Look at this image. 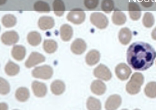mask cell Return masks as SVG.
<instances>
[{"label": "cell", "mask_w": 156, "mask_h": 110, "mask_svg": "<svg viewBox=\"0 0 156 110\" xmlns=\"http://www.w3.org/2000/svg\"><path fill=\"white\" fill-rule=\"evenodd\" d=\"M156 57L154 48L147 43L138 42L133 43L127 51V60L134 69L144 71L151 67Z\"/></svg>", "instance_id": "6da1fadb"}, {"label": "cell", "mask_w": 156, "mask_h": 110, "mask_svg": "<svg viewBox=\"0 0 156 110\" xmlns=\"http://www.w3.org/2000/svg\"><path fill=\"white\" fill-rule=\"evenodd\" d=\"M144 77L140 73H135L131 77L126 86L127 91L131 94H135L139 92L141 86L144 82Z\"/></svg>", "instance_id": "7a4b0ae2"}, {"label": "cell", "mask_w": 156, "mask_h": 110, "mask_svg": "<svg viewBox=\"0 0 156 110\" xmlns=\"http://www.w3.org/2000/svg\"><path fill=\"white\" fill-rule=\"evenodd\" d=\"M53 74L52 68L48 65L36 67L32 72V75L34 77L44 79H50Z\"/></svg>", "instance_id": "3957f363"}, {"label": "cell", "mask_w": 156, "mask_h": 110, "mask_svg": "<svg viewBox=\"0 0 156 110\" xmlns=\"http://www.w3.org/2000/svg\"><path fill=\"white\" fill-rule=\"evenodd\" d=\"M91 23L100 29L105 28L108 26V21L106 16L100 12L92 13L90 16Z\"/></svg>", "instance_id": "277c9868"}, {"label": "cell", "mask_w": 156, "mask_h": 110, "mask_svg": "<svg viewBox=\"0 0 156 110\" xmlns=\"http://www.w3.org/2000/svg\"><path fill=\"white\" fill-rule=\"evenodd\" d=\"M85 17V13L83 10L77 9L71 11L68 14L66 18L67 20L71 23L79 24L84 21Z\"/></svg>", "instance_id": "5b68a950"}, {"label": "cell", "mask_w": 156, "mask_h": 110, "mask_svg": "<svg viewBox=\"0 0 156 110\" xmlns=\"http://www.w3.org/2000/svg\"><path fill=\"white\" fill-rule=\"evenodd\" d=\"M45 61V57L42 54L36 52H32L25 63V66L30 68Z\"/></svg>", "instance_id": "8992f818"}, {"label": "cell", "mask_w": 156, "mask_h": 110, "mask_svg": "<svg viewBox=\"0 0 156 110\" xmlns=\"http://www.w3.org/2000/svg\"><path fill=\"white\" fill-rule=\"evenodd\" d=\"M2 41L7 45H13L17 43L19 39V35L16 32L12 31L4 33L1 37Z\"/></svg>", "instance_id": "52a82bcc"}, {"label": "cell", "mask_w": 156, "mask_h": 110, "mask_svg": "<svg viewBox=\"0 0 156 110\" xmlns=\"http://www.w3.org/2000/svg\"><path fill=\"white\" fill-rule=\"evenodd\" d=\"M94 74L96 77L105 80H109L112 76L109 69L103 64L99 65L94 69Z\"/></svg>", "instance_id": "ba28073f"}, {"label": "cell", "mask_w": 156, "mask_h": 110, "mask_svg": "<svg viewBox=\"0 0 156 110\" xmlns=\"http://www.w3.org/2000/svg\"><path fill=\"white\" fill-rule=\"evenodd\" d=\"M115 71L117 76L122 80L127 79L131 72L130 68L123 63L118 65L115 68Z\"/></svg>", "instance_id": "9c48e42d"}, {"label": "cell", "mask_w": 156, "mask_h": 110, "mask_svg": "<svg viewBox=\"0 0 156 110\" xmlns=\"http://www.w3.org/2000/svg\"><path fill=\"white\" fill-rule=\"evenodd\" d=\"M32 88L35 95L38 97H43L45 96L47 91L46 85L41 82L35 81L31 85Z\"/></svg>", "instance_id": "30bf717a"}, {"label": "cell", "mask_w": 156, "mask_h": 110, "mask_svg": "<svg viewBox=\"0 0 156 110\" xmlns=\"http://www.w3.org/2000/svg\"><path fill=\"white\" fill-rule=\"evenodd\" d=\"M86 44L84 41L81 38L75 39L72 43L71 50L74 54H80L86 50Z\"/></svg>", "instance_id": "8fae6325"}, {"label": "cell", "mask_w": 156, "mask_h": 110, "mask_svg": "<svg viewBox=\"0 0 156 110\" xmlns=\"http://www.w3.org/2000/svg\"><path fill=\"white\" fill-rule=\"evenodd\" d=\"M121 102V99L119 96L117 95H112L107 100L105 107L107 110H115L119 107Z\"/></svg>", "instance_id": "7c38bea8"}, {"label": "cell", "mask_w": 156, "mask_h": 110, "mask_svg": "<svg viewBox=\"0 0 156 110\" xmlns=\"http://www.w3.org/2000/svg\"><path fill=\"white\" fill-rule=\"evenodd\" d=\"M38 24L40 29L43 30H46L52 28L55 25V22L52 17L44 16L39 18Z\"/></svg>", "instance_id": "4fadbf2b"}, {"label": "cell", "mask_w": 156, "mask_h": 110, "mask_svg": "<svg viewBox=\"0 0 156 110\" xmlns=\"http://www.w3.org/2000/svg\"><path fill=\"white\" fill-rule=\"evenodd\" d=\"M73 31L72 27L68 24H64L60 28V34L61 39L64 41H69L71 38Z\"/></svg>", "instance_id": "5bb4252c"}, {"label": "cell", "mask_w": 156, "mask_h": 110, "mask_svg": "<svg viewBox=\"0 0 156 110\" xmlns=\"http://www.w3.org/2000/svg\"><path fill=\"white\" fill-rule=\"evenodd\" d=\"M11 54L14 58L16 60L20 61L25 57L26 49L24 47L22 46H15L12 49Z\"/></svg>", "instance_id": "9a60e30c"}, {"label": "cell", "mask_w": 156, "mask_h": 110, "mask_svg": "<svg viewBox=\"0 0 156 110\" xmlns=\"http://www.w3.org/2000/svg\"><path fill=\"white\" fill-rule=\"evenodd\" d=\"M50 88L51 91L53 94L55 95H59L64 92L65 86L62 81L57 80L52 82Z\"/></svg>", "instance_id": "2e32d148"}, {"label": "cell", "mask_w": 156, "mask_h": 110, "mask_svg": "<svg viewBox=\"0 0 156 110\" xmlns=\"http://www.w3.org/2000/svg\"><path fill=\"white\" fill-rule=\"evenodd\" d=\"M131 32L130 30L127 28H122L119 33V38L120 42L123 45L128 44L131 38Z\"/></svg>", "instance_id": "e0dca14e"}, {"label": "cell", "mask_w": 156, "mask_h": 110, "mask_svg": "<svg viewBox=\"0 0 156 110\" xmlns=\"http://www.w3.org/2000/svg\"><path fill=\"white\" fill-rule=\"evenodd\" d=\"M100 58V54L99 52L96 50H92L87 54L86 61L87 64L92 65L97 63L99 61Z\"/></svg>", "instance_id": "ac0fdd59"}, {"label": "cell", "mask_w": 156, "mask_h": 110, "mask_svg": "<svg viewBox=\"0 0 156 110\" xmlns=\"http://www.w3.org/2000/svg\"><path fill=\"white\" fill-rule=\"evenodd\" d=\"M92 92L97 95H101L105 91L106 87L105 84L101 81L96 80L92 83L91 86Z\"/></svg>", "instance_id": "d6986e66"}, {"label": "cell", "mask_w": 156, "mask_h": 110, "mask_svg": "<svg viewBox=\"0 0 156 110\" xmlns=\"http://www.w3.org/2000/svg\"><path fill=\"white\" fill-rule=\"evenodd\" d=\"M54 13L57 16H62L64 13L65 6L62 0H54L52 3Z\"/></svg>", "instance_id": "ffe728a7"}, {"label": "cell", "mask_w": 156, "mask_h": 110, "mask_svg": "<svg viewBox=\"0 0 156 110\" xmlns=\"http://www.w3.org/2000/svg\"><path fill=\"white\" fill-rule=\"evenodd\" d=\"M113 23L118 25L124 24L126 20V17L125 14L119 10H115L112 16Z\"/></svg>", "instance_id": "44dd1931"}, {"label": "cell", "mask_w": 156, "mask_h": 110, "mask_svg": "<svg viewBox=\"0 0 156 110\" xmlns=\"http://www.w3.org/2000/svg\"><path fill=\"white\" fill-rule=\"evenodd\" d=\"M29 91L28 89L26 87H20L16 91L15 97L20 101H25L29 98Z\"/></svg>", "instance_id": "7402d4cb"}, {"label": "cell", "mask_w": 156, "mask_h": 110, "mask_svg": "<svg viewBox=\"0 0 156 110\" xmlns=\"http://www.w3.org/2000/svg\"><path fill=\"white\" fill-rule=\"evenodd\" d=\"M27 40L28 43L32 46H36L40 44L41 38L40 33L37 31L30 32L27 36Z\"/></svg>", "instance_id": "603a6c76"}, {"label": "cell", "mask_w": 156, "mask_h": 110, "mask_svg": "<svg viewBox=\"0 0 156 110\" xmlns=\"http://www.w3.org/2000/svg\"><path fill=\"white\" fill-rule=\"evenodd\" d=\"M43 47L44 51L47 53H51L56 50L58 45L56 42L52 39H47L44 41Z\"/></svg>", "instance_id": "cb8c5ba5"}, {"label": "cell", "mask_w": 156, "mask_h": 110, "mask_svg": "<svg viewBox=\"0 0 156 110\" xmlns=\"http://www.w3.org/2000/svg\"><path fill=\"white\" fill-rule=\"evenodd\" d=\"M5 70L7 75L11 76H14L19 73L20 67L17 64L9 61L5 65Z\"/></svg>", "instance_id": "d4e9b609"}, {"label": "cell", "mask_w": 156, "mask_h": 110, "mask_svg": "<svg viewBox=\"0 0 156 110\" xmlns=\"http://www.w3.org/2000/svg\"><path fill=\"white\" fill-rule=\"evenodd\" d=\"M34 8L35 11L40 13H49L50 11L49 5L45 2L41 1L35 2Z\"/></svg>", "instance_id": "484cf974"}, {"label": "cell", "mask_w": 156, "mask_h": 110, "mask_svg": "<svg viewBox=\"0 0 156 110\" xmlns=\"http://www.w3.org/2000/svg\"><path fill=\"white\" fill-rule=\"evenodd\" d=\"M2 23L4 26L9 28L13 27L16 23V19L13 15H5L2 18Z\"/></svg>", "instance_id": "4316f807"}, {"label": "cell", "mask_w": 156, "mask_h": 110, "mask_svg": "<svg viewBox=\"0 0 156 110\" xmlns=\"http://www.w3.org/2000/svg\"><path fill=\"white\" fill-rule=\"evenodd\" d=\"M87 107L90 110H99L101 108V104L97 99L93 97H90L87 103Z\"/></svg>", "instance_id": "83f0119b"}, {"label": "cell", "mask_w": 156, "mask_h": 110, "mask_svg": "<svg viewBox=\"0 0 156 110\" xmlns=\"http://www.w3.org/2000/svg\"><path fill=\"white\" fill-rule=\"evenodd\" d=\"M145 92L148 97H156V82H151L148 83L145 88Z\"/></svg>", "instance_id": "f1b7e54d"}, {"label": "cell", "mask_w": 156, "mask_h": 110, "mask_svg": "<svg viewBox=\"0 0 156 110\" xmlns=\"http://www.w3.org/2000/svg\"><path fill=\"white\" fill-rule=\"evenodd\" d=\"M101 9L105 13H109L113 9L114 4L113 0H102L101 5Z\"/></svg>", "instance_id": "f546056e"}, {"label": "cell", "mask_w": 156, "mask_h": 110, "mask_svg": "<svg viewBox=\"0 0 156 110\" xmlns=\"http://www.w3.org/2000/svg\"><path fill=\"white\" fill-rule=\"evenodd\" d=\"M0 93L1 94L5 95L10 91V86L9 83L4 79H0Z\"/></svg>", "instance_id": "4dcf8cb0"}, {"label": "cell", "mask_w": 156, "mask_h": 110, "mask_svg": "<svg viewBox=\"0 0 156 110\" xmlns=\"http://www.w3.org/2000/svg\"><path fill=\"white\" fill-rule=\"evenodd\" d=\"M99 3V0H84V4L85 7L90 10L96 8Z\"/></svg>", "instance_id": "1f68e13d"}, {"label": "cell", "mask_w": 156, "mask_h": 110, "mask_svg": "<svg viewBox=\"0 0 156 110\" xmlns=\"http://www.w3.org/2000/svg\"><path fill=\"white\" fill-rule=\"evenodd\" d=\"M152 38L155 40H156V28L153 30L152 33Z\"/></svg>", "instance_id": "d6a6232c"}, {"label": "cell", "mask_w": 156, "mask_h": 110, "mask_svg": "<svg viewBox=\"0 0 156 110\" xmlns=\"http://www.w3.org/2000/svg\"><path fill=\"white\" fill-rule=\"evenodd\" d=\"M7 0H0V5H2L5 3Z\"/></svg>", "instance_id": "836d02e7"}]
</instances>
